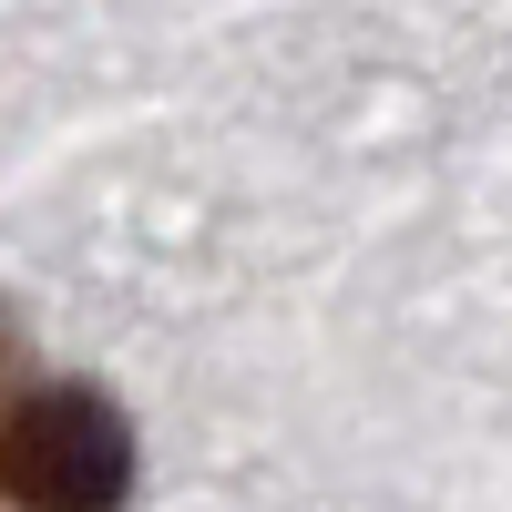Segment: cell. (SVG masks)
Returning <instances> with one entry per match:
<instances>
[{
  "instance_id": "6da1fadb",
  "label": "cell",
  "mask_w": 512,
  "mask_h": 512,
  "mask_svg": "<svg viewBox=\"0 0 512 512\" xmlns=\"http://www.w3.org/2000/svg\"><path fill=\"white\" fill-rule=\"evenodd\" d=\"M134 492V431L103 390L41 379L0 400V502L11 512H123Z\"/></svg>"
},
{
  "instance_id": "7a4b0ae2",
  "label": "cell",
  "mask_w": 512,
  "mask_h": 512,
  "mask_svg": "<svg viewBox=\"0 0 512 512\" xmlns=\"http://www.w3.org/2000/svg\"><path fill=\"white\" fill-rule=\"evenodd\" d=\"M0 359H11V328H0Z\"/></svg>"
}]
</instances>
